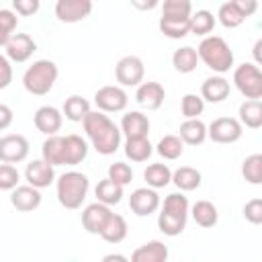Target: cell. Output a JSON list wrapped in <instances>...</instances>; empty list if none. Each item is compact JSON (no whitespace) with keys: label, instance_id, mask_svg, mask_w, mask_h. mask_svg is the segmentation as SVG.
I'll use <instances>...</instances> for the list:
<instances>
[{"label":"cell","instance_id":"7dc6e473","mask_svg":"<svg viewBox=\"0 0 262 262\" xmlns=\"http://www.w3.org/2000/svg\"><path fill=\"white\" fill-rule=\"evenodd\" d=\"M12 82V63L8 61L6 55L0 53V90L8 88Z\"/></svg>","mask_w":262,"mask_h":262},{"label":"cell","instance_id":"74e56055","mask_svg":"<svg viewBox=\"0 0 262 262\" xmlns=\"http://www.w3.org/2000/svg\"><path fill=\"white\" fill-rule=\"evenodd\" d=\"M18 25V16L10 8H0V47H6L10 37L14 35Z\"/></svg>","mask_w":262,"mask_h":262},{"label":"cell","instance_id":"816d5d0a","mask_svg":"<svg viewBox=\"0 0 262 262\" xmlns=\"http://www.w3.org/2000/svg\"><path fill=\"white\" fill-rule=\"evenodd\" d=\"M260 49H262V39H258L256 43H254V66H260L262 63V55H260Z\"/></svg>","mask_w":262,"mask_h":262},{"label":"cell","instance_id":"6da1fadb","mask_svg":"<svg viewBox=\"0 0 262 262\" xmlns=\"http://www.w3.org/2000/svg\"><path fill=\"white\" fill-rule=\"evenodd\" d=\"M82 127L92 147L100 156H113L121 147V129L108 119V115L100 111H90L82 121Z\"/></svg>","mask_w":262,"mask_h":262},{"label":"cell","instance_id":"ac0fdd59","mask_svg":"<svg viewBox=\"0 0 262 262\" xmlns=\"http://www.w3.org/2000/svg\"><path fill=\"white\" fill-rule=\"evenodd\" d=\"M41 190L33 188L29 184H18L14 190H10V205L20 213H31L41 205Z\"/></svg>","mask_w":262,"mask_h":262},{"label":"cell","instance_id":"f546056e","mask_svg":"<svg viewBox=\"0 0 262 262\" xmlns=\"http://www.w3.org/2000/svg\"><path fill=\"white\" fill-rule=\"evenodd\" d=\"M88 113H90V102L80 94L68 96L63 102V108H61V115H66V119L72 123H82Z\"/></svg>","mask_w":262,"mask_h":262},{"label":"cell","instance_id":"8992f818","mask_svg":"<svg viewBox=\"0 0 262 262\" xmlns=\"http://www.w3.org/2000/svg\"><path fill=\"white\" fill-rule=\"evenodd\" d=\"M94 104L100 113H121L127 108L129 104V94L121 88V86H115V84H108V86H100L96 92H94Z\"/></svg>","mask_w":262,"mask_h":262},{"label":"cell","instance_id":"603a6c76","mask_svg":"<svg viewBox=\"0 0 262 262\" xmlns=\"http://www.w3.org/2000/svg\"><path fill=\"white\" fill-rule=\"evenodd\" d=\"M237 121L242 127L260 129L262 127V100H244L237 108Z\"/></svg>","mask_w":262,"mask_h":262},{"label":"cell","instance_id":"60d3db41","mask_svg":"<svg viewBox=\"0 0 262 262\" xmlns=\"http://www.w3.org/2000/svg\"><path fill=\"white\" fill-rule=\"evenodd\" d=\"M205 111V100L199 94H184L180 100V113L184 119H199Z\"/></svg>","mask_w":262,"mask_h":262},{"label":"cell","instance_id":"5bb4252c","mask_svg":"<svg viewBox=\"0 0 262 262\" xmlns=\"http://www.w3.org/2000/svg\"><path fill=\"white\" fill-rule=\"evenodd\" d=\"M166 90L160 82H141L135 90V102L145 111H158L164 104Z\"/></svg>","mask_w":262,"mask_h":262},{"label":"cell","instance_id":"bcb514c9","mask_svg":"<svg viewBox=\"0 0 262 262\" xmlns=\"http://www.w3.org/2000/svg\"><path fill=\"white\" fill-rule=\"evenodd\" d=\"M39 0H14L12 2V10L20 16H33L39 10Z\"/></svg>","mask_w":262,"mask_h":262},{"label":"cell","instance_id":"ba28073f","mask_svg":"<svg viewBox=\"0 0 262 262\" xmlns=\"http://www.w3.org/2000/svg\"><path fill=\"white\" fill-rule=\"evenodd\" d=\"M143 76H145V66H143L141 57H137V55H125L115 66V78L121 88L123 86L125 88L139 86L143 82Z\"/></svg>","mask_w":262,"mask_h":262},{"label":"cell","instance_id":"ffe728a7","mask_svg":"<svg viewBox=\"0 0 262 262\" xmlns=\"http://www.w3.org/2000/svg\"><path fill=\"white\" fill-rule=\"evenodd\" d=\"M168 260V246L160 239L145 242L143 246L135 248L129 262H166Z\"/></svg>","mask_w":262,"mask_h":262},{"label":"cell","instance_id":"7a4b0ae2","mask_svg":"<svg viewBox=\"0 0 262 262\" xmlns=\"http://www.w3.org/2000/svg\"><path fill=\"white\" fill-rule=\"evenodd\" d=\"M196 55H199V61H203L209 70L217 72V76L233 68V51L229 43L219 35L205 37L196 47Z\"/></svg>","mask_w":262,"mask_h":262},{"label":"cell","instance_id":"484cf974","mask_svg":"<svg viewBox=\"0 0 262 262\" xmlns=\"http://www.w3.org/2000/svg\"><path fill=\"white\" fill-rule=\"evenodd\" d=\"M127 231H129V227H127L125 217L119 213H111L108 221L104 223V227L100 231V237L108 244H121L127 237Z\"/></svg>","mask_w":262,"mask_h":262},{"label":"cell","instance_id":"52a82bcc","mask_svg":"<svg viewBox=\"0 0 262 262\" xmlns=\"http://www.w3.org/2000/svg\"><path fill=\"white\" fill-rule=\"evenodd\" d=\"M244 135V127L235 117H217L207 125V137L215 143H235Z\"/></svg>","mask_w":262,"mask_h":262},{"label":"cell","instance_id":"4fadbf2b","mask_svg":"<svg viewBox=\"0 0 262 262\" xmlns=\"http://www.w3.org/2000/svg\"><path fill=\"white\" fill-rule=\"evenodd\" d=\"M4 49H6L8 61L23 63V61H27L37 51V43L33 41V37L29 33H14Z\"/></svg>","mask_w":262,"mask_h":262},{"label":"cell","instance_id":"4dcf8cb0","mask_svg":"<svg viewBox=\"0 0 262 262\" xmlns=\"http://www.w3.org/2000/svg\"><path fill=\"white\" fill-rule=\"evenodd\" d=\"M172 66L176 72L180 74H190L196 70L199 66V55H196V49L190 47V45H184L180 49H176L172 53Z\"/></svg>","mask_w":262,"mask_h":262},{"label":"cell","instance_id":"44dd1931","mask_svg":"<svg viewBox=\"0 0 262 262\" xmlns=\"http://www.w3.org/2000/svg\"><path fill=\"white\" fill-rule=\"evenodd\" d=\"M88 156V143L76 133L66 135V151H63V166H78Z\"/></svg>","mask_w":262,"mask_h":262},{"label":"cell","instance_id":"d6986e66","mask_svg":"<svg viewBox=\"0 0 262 262\" xmlns=\"http://www.w3.org/2000/svg\"><path fill=\"white\" fill-rule=\"evenodd\" d=\"M231 92L229 80H225L223 76H209L203 84H201V98L211 102V104H219L223 102Z\"/></svg>","mask_w":262,"mask_h":262},{"label":"cell","instance_id":"2e32d148","mask_svg":"<svg viewBox=\"0 0 262 262\" xmlns=\"http://www.w3.org/2000/svg\"><path fill=\"white\" fill-rule=\"evenodd\" d=\"M111 213H113L111 207H106L102 203H92V205L84 207V211H82V227L92 235H100Z\"/></svg>","mask_w":262,"mask_h":262},{"label":"cell","instance_id":"3957f363","mask_svg":"<svg viewBox=\"0 0 262 262\" xmlns=\"http://www.w3.org/2000/svg\"><path fill=\"white\" fill-rule=\"evenodd\" d=\"M88 188H90V180L86 174L78 172V170H70V172H63L57 180H55V194H57V201L63 209H80L86 194H88Z\"/></svg>","mask_w":262,"mask_h":262},{"label":"cell","instance_id":"7402d4cb","mask_svg":"<svg viewBox=\"0 0 262 262\" xmlns=\"http://www.w3.org/2000/svg\"><path fill=\"white\" fill-rule=\"evenodd\" d=\"M63 151H66V137L63 135H49L41 145V160L49 166H63Z\"/></svg>","mask_w":262,"mask_h":262},{"label":"cell","instance_id":"836d02e7","mask_svg":"<svg viewBox=\"0 0 262 262\" xmlns=\"http://www.w3.org/2000/svg\"><path fill=\"white\" fill-rule=\"evenodd\" d=\"M158 27L168 39H182V37H186L190 33V18H166V16H160Z\"/></svg>","mask_w":262,"mask_h":262},{"label":"cell","instance_id":"f6af8a7d","mask_svg":"<svg viewBox=\"0 0 262 262\" xmlns=\"http://www.w3.org/2000/svg\"><path fill=\"white\" fill-rule=\"evenodd\" d=\"M244 217L246 221H250L252 225H260L262 223V199H252L244 205Z\"/></svg>","mask_w":262,"mask_h":262},{"label":"cell","instance_id":"7bdbcfd3","mask_svg":"<svg viewBox=\"0 0 262 262\" xmlns=\"http://www.w3.org/2000/svg\"><path fill=\"white\" fill-rule=\"evenodd\" d=\"M106 178L125 188V186L133 180V170H131V166L125 164V162H113V164L108 166V170H106Z\"/></svg>","mask_w":262,"mask_h":262},{"label":"cell","instance_id":"1f68e13d","mask_svg":"<svg viewBox=\"0 0 262 262\" xmlns=\"http://www.w3.org/2000/svg\"><path fill=\"white\" fill-rule=\"evenodd\" d=\"M94 194H96V203H102L106 207L111 205H119L123 199V186L115 184L113 180L104 178L94 186Z\"/></svg>","mask_w":262,"mask_h":262},{"label":"cell","instance_id":"9c48e42d","mask_svg":"<svg viewBox=\"0 0 262 262\" xmlns=\"http://www.w3.org/2000/svg\"><path fill=\"white\" fill-rule=\"evenodd\" d=\"M29 139L20 133H8L0 137V162L2 164H18L29 156Z\"/></svg>","mask_w":262,"mask_h":262},{"label":"cell","instance_id":"ee69618b","mask_svg":"<svg viewBox=\"0 0 262 262\" xmlns=\"http://www.w3.org/2000/svg\"><path fill=\"white\" fill-rule=\"evenodd\" d=\"M20 182V172L12 164H0V190H14Z\"/></svg>","mask_w":262,"mask_h":262},{"label":"cell","instance_id":"e0dca14e","mask_svg":"<svg viewBox=\"0 0 262 262\" xmlns=\"http://www.w3.org/2000/svg\"><path fill=\"white\" fill-rule=\"evenodd\" d=\"M119 129H121V135H125V139L147 137V133H149V119L141 111H129V113L123 115Z\"/></svg>","mask_w":262,"mask_h":262},{"label":"cell","instance_id":"681fc988","mask_svg":"<svg viewBox=\"0 0 262 262\" xmlns=\"http://www.w3.org/2000/svg\"><path fill=\"white\" fill-rule=\"evenodd\" d=\"M12 119H14V113H12V108H10L8 104L0 102V131L8 129V127L12 125Z\"/></svg>","mask_w":262,"mask_h":262},{"label":"cell","instance_id":"d6a6232c","mask_svg":"<svg viewBox=\"0 0 262 262\" xmlns=\"http://www.w3.org/2000/svg\"><path fill=\"white\" fill-rule=\"evenodd\" d=\"M215 23L217 20H215L213 12H209V10H196V12L190 14V33L205 39V37H209L213 33Z\"/></svg>","mask_w":262,"mask_h":262},{"label":"cell","instance_id":"8d00e7d4","mask_svg":"<svg viewBox=\"0 0 262 262\" xmlns=\"http://www.w3.org/2000/svg\"><path fill=\"white\" fill-rule=\"evenodd\" d=\"M242 176L250 184H262V154H252L242 162Z\"/></svg>","mask_w":262,"mask_h":262},{"label":"cell","instance_id":"f907efd6","mask_svg":"<svg viewBox=\"0 0 262 262\" xmlns=\"http://www.w3.org/2000/svg\"><path fill=\"white\" fill-rule=\"evenodd\" d=\"M100 262H129V258L125 254H119V252H113V254H106L102 256Z\"/></svg>","mask_w":262,"mask_h":262},{"label":"cell","instance_id":"cb8c5ba5","mask_svg":"<svg viewBox=\"0 0 262 262\" xmlns=\"http://www.w3.org/2000/svg\"><path fill=\"white\" fill-rule=\"evenodd\" d=\"M178 137L186 145H201L207 139V125L201 119H186L178 129Z\"/></svg>","mask_w":262,"mask_h":262},{"label":"cell","instance_id":"30bf717a","mask_svg":"<svg viewBox=\"0 0 262 262\" xmlns=\"http://www.w3.org/2000/svg\"><path fill=\"white\" fill-rule=\"evenodd\" d=\"M160 194L158 190L149 188V186H141L135 188L129 196V209L137 215V217H147L151 213H156L160 209Z\"/></svg>","mask_w":262,"mask_h":262},{"label":"cell","instance_id":"9a60e30c","mask_svg":"<svg viewBox=\"0 0 262 262\" xmlns=\"http://www.w3.org/2000/svg\"><path fill=\"white\" fill-rule=\"evenodd\" d=\"M25 180L33 188H47L49 184L55 182V170L49 166L45 160H33L25 168Z\"/></svg>","mask_w":262,"mask_h":262},{"label":"cell","instance_id":"e575fe53","mask_svg":"<svg viewBox=\"0 0 262 262\" xmlns=\"http://www.w3.org/2000/svg\"><path fill=\"white\" fill-rule=\"evenodd\" d=\"M160 205H162V213L188 219L190 205H188V199H186L182 192H170V194L164 199V203H160Z\"/></svg>","mask_w":262,"mask_h":262},{"label":"cell","instance_id":"ab89813d","mask_svg":"<svg viewBox=\"0 0 262 262\" xmlns=\"http://www.w3.org/2000/svg\"><path fill=\"white\" fill-rule=\"evenodd\" d=\"M158 227L164 235H170V237H176L184 231L186 227V219L182 217H174V215H168V213H158Z\"/></svg>","mask_w":262,"mask_h":262},{"label":"cell","instance_id":"b9f144b4","mask_svg":"<svg viewBox=\"0 0 262 262\" xmlns=\"http://www.w3.org/2000/svg\"><path fill=\"white\" fill-rule=\"evenodd\" d=\"M215 20H219L225 29H235V27H239L246 18L235 10V6L231 4V2H223L221 6H219V10H217V18Z\"/></svg>","mask_w":262,"mask_h":262},{"label":"cell","instance_id":"f1b7e54d","mask_svg":"<svg viewBox=\"0 0 262 262\" xmlns=\"http://www.w3.org/2000/svg\"><path fill=\"white\" fill-rule=\"evenodd\" d=\"M123 151L127 156V160L131 162H147L149 156L154 154V145L149 141V137H137V139H125Z\"/></svg>","mask_w":262,"mask_h":262},{"label":"cell","instance_id":"d590c367","mask_svg":"<svg viewBox=\"0 0 262 262\" xmlns=\"http://www.w3.org/2000/svg\"><path fill=\"white\" fill-rule=\"evenodd\" d=\"M156 151H158L164 160H170V162H172V160H178V158L182 156L184 143L180 141L178 135H164V137L158 141Z\"/></svg>","mask_w":262,"mask_h":262},{"label":"cell","instance_id":"f35d334b","mask_svg":"<svg viewBox=\"0 0 262 262\" xmlns=\"http://www.w3.org/2000/svg\"><path fill=\"white\" fill-rule=\"evenodd\" d=\"M192 4L190 0H164L162 4V16L166 18H190Z\"/></svg>","mask_w":262,"mask_h":262},{"label":"cell","instance_id":"83f0119b","mask_svg":"<svg viewBox=\"0 0 262 262\" xmlns=\"http://www.w3.org/2000/svg\"><path fill=\"white\" fill-rule=\"evenodd\" d=\"M199 227H213L219 221V211L211 201H196L188 211Z\"/></svg>","mask_w":262,"mask_h":262},{"label":"cell","instance_id":"8fae6325","mask_svg":"<svg viewBox=\"0 0 262 262\" xmlns=\"http://www.w3.org/2000/svg\"><path fill=\"white\" fill-rule=\"evenodd\" d=\"M92 12L90 0H57L55 2V16L59 23H80L88 18Z\"/></svg>","mask_w":262,"mask_h":262},{"label":"cell","instance_id":"f5cc1de1","mask_svg":"<svg viewBox=\"0 0 262 262\" xmlns=\"http://www.w3.org/2000/svg\"><path fill=\"white\" fill-rule=\"evenodd\" d=\"M137 8H154V6H158V2L156 0H151V2H147V4H141V2H133Z\"/></svg>","mask_w":262,"mask_h":262},{"label":"cell","instance_id":"c3c4849f","mask_svg":"<svg viewBox=\"0 0 262 262\" xmlns=\"http://www.w3.org/2000/svg\"><path fill=\"white\" fill-rule=\"evenodd\" d=\"M231 4L235 6V10H237L244 18L252 16V14L258 10V2H256V0H231Z\"/></svg>","mask_w":262,"mask_h":262},{"label":"cell","instance_id":"277c9868","mask_svg":"<svg viewBox=\"0 0 262 262\" xmlns=\"http://www.w3.org/2000/svg\"><path fill=\"white\" fill-rule=\"evenodd\" d=\"M57 66L51 59H37L33 61L25 74H23V86L29 94L33 96H45L53 90L55 82H57Z\"/></svg>","mask_w":262,"mask_h":262},{"label":"cell","instance_id":"d4e9b609","mask_svg":"<svg viewBox=\"0 0 262 262\" xmlns=\"http://www.w3.org/2000/svg\"><path fill=\"white\" fill-rule=\"evenodd\" d=\"M201 172L192 166H180L178 170L172 172V182L174 186L180 190V192H190V190H196L201 186Z\"/></svg>","mask_w":262,"mask_h":262},{"label":"cell","instance_id":"4316f807","mask_svg":"<svg viewBox=\"0 0 262 262\" xmlns=\"http://www.w3.org/2000/svg\"><path fill=\"white\" fill-rule=\"evenodd\" d=\"M143 180L149 188L158 190V188H164L172 182V170L168 168V164H162V162H156V164H149L145 170H143Z\"/></svg>","mask_w":262,"mask_h":262},{"label":"cell","instance_id":"5b68a950","mask_svg":"<svg viewBox=\"0 0 262 262\" xmlns=\"http://www.w3.org/2000/svg\"><path fill=\"white\" fill-rule=\"evenodd\" d=\"M233 84L239 90L242 96L248 100H260L262 98V72L252 61L239 63L233 70Z\"/></svg>","mask_w":262,"mask_h":262},{"label":"cell","instance_id":"7c38bea8","mask_svg":"<svg viewBox=\"0 0 262 262\" xmlns=\"http://www.w3.org/2000/svg\"><path fill=\"white\" fill-rule=\"evenodd\" d=\"M33 123L37 127L39 133L43 135H57V131L61 129V123H63V115L57 106H51V104H43L35 111L33 115Z\"/></svg>","mask_w":262,"mask_h":262}]
</instances>
